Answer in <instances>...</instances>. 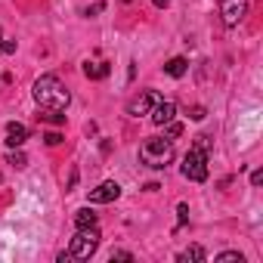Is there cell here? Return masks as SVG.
<instances>
[{"label":"cell","instance_id":"27","mask_svg":"<svg viewBox=\"0 0 263 263\" xmlns=\"http://www.w3.org/2000/svg\"><path fill=\"white\" fill-rule=\"evenodd\" d=\"M121 4H130V0H121Z\"/></svg>","mask_w":263,"mask_h":263},{"label":"cell","instance_id":"8","mask_svg":"<svg viewBox=\"0 0 263 263\" xmlns=\"http://www.w3.org/2000/svg\"><path fill=\"white\" fill-rule=\"evenodd\" d=\"M174 115H177V105H174L171 99H158V102L149 108V118H152V124H155V127L171 124V121H174Z\"/></svg>","mask_w":263,"mask_h":263},{"label":"cell","instance_id":"17","mask_svg":"<svg viewBox=\"0 0 263 263\" xmlns=\"http://www.w3.org/2000/svg\"><path fill=\"white\" fill-rule=\"evenodd\" d=\"M44 143H47V146H59V143H62V134L50 130V134H44Z\"/></svg>","mask_w":263,"mask_h":263},{"label":"cell","instance_id":"24","mask_svg":"<svg viewBox=\"0 0 263 263\" xmlns=\"http://www.w3.org/2000/svg\"><path fill=\"white\" fill-rule=\"evenodd\" d=\"M90 13H93V16H96V13H102V4H93V7H87V10H84V16H90Z\"/></svg>","mask_w":263,"mask_h":263},{"label":"cell","instance_id":"16","mask_svg":"<svg viewBox=\"0 0 263 263\" xmlns=\"http://www.w3.org/2000/svg\"><path fill=\"white\" fill-rule=\"evenodd\" d=\"M164 127H167V134H164L167 140H177V137L183 134V124H177V121H171V124H164Z\"/></svg>","mask_w":263,"mask_h":263},{"label":"cell","instance_id":"4","mask_svg":"<svg viewBox=\"0 0 263 263\" xmlns=\"http://www.w3.org/2000/svg\"><path fill=\"white\" fill-rule=\"evenodd\" d=\"M183 177L186 180H192V183H204L208 180V152L204 149H198V146H192L186 155H183Z\"/></svg>","mask_w":263,"mask_h":263},{"label":"cell","instance_id":"11","mask_svg":"<svg viewBox=\"0 0 263 263\" xmlns=\"http://www.w3.org/2000/svg\"><path fill=\"white\" fill-rule=\"evenodd\" d=\"M164 71H167L171 78H183V74L189 71V62H186L183 56H174V59H171V62L164 65Z\"/></svg>","mask_w":263,"mask_h":263},{"label":"cell","instance_id":"7","mask_svg":"<svg viewBox=\"0 0 263 263\" xmlns=\"http://www.w3.org/2000/svg\"><path fill=\"white\" fill-rule=\"evenodd\" d=\"M158 99H161V96H158L155 90H143L140 96H134V99L127 102V115H134V118H140V115H149V108H152Z\"/></svg>","mask_w":263,"mask_h":263},{"label":"cell","instance_id":"10","mask_svg":"<svg viewBox=\"0 0 263 263\" xmlns=\"http://www.w3.org/2000/svg\"><path fill=\"white\" fill-rule=\"evenodd\" d=\"M108 62H84V74L90 78V81H102V78H108Z\"/></svg>","mask_w":263,"mask_h":263},{"label":"cell","instance_id":"5","mask_svg":"<svg viewBox=\"0 0 263 263\" xmlns=\"http://www.w3.org/2000/svg\"><path fill=\"white\" fill-rule=\"evenodd\" d=\"M248 16V0H220V19L226 28H235Z\"/></svg>","mask_w":263,"mask_h":263},{"label":"cell","instance_id":"13","mask_svg":"<svg viewBox=\"0 0 263 263\" xmlns=\"http://www.w3.org/2000/svg\"><path fill=\"white\" fill-rule=\"evenodd\" d=\"M7 164H13L16 171H22V167L28 164V158H25V152H22V149H13V152L7 155Z\"/></svg>","mask_w":263,"mask_h":263},{"label":"cell","instance_id":"14","mask_svg":"<svg viewBox=\"0 0 263 263\" xmlns=\"http://www.w3.org/2000/svg\"><path fill=\"white\" fill-rule=\"evenodd\" d=\"M180 260H183V263H186V260H195V263H201V260H204V248H201V245H192L189 251H183V254H180Z\"/></svg>","mask_w":263,"mask_h":263},{"label":"cell","instance_id":"26","mask_svg":"<svg viewBox=\"0 0 263 263\" xmlns=\"http://www.w3.org/2000/svg\"><path fill=\"white\" fill-rule=\"evenodd\" d=\"M152 4H155V7H158V10H164V7H167V4H171V0H152Z\"/></svg>","mask_w":263,"mask_h":263},{"label":"cell","instance_id":"21","mask_svg":"<svg viewBox=\"0 0 263 263\" xmlns=\"http://www.w3.org/2000/svg\"><path fill=\"white\" fill-rule=\"evenodd\" d=\"M195 146L208 152V149H211V137H204V134H201V137H195Z\"/></svg>","mask_w":263,"mask_h":263},{"label":"cell","instance_id":"6","mask_svg":"<svg viewBox=\"0 0 263 263\" xmlns=\"http://www.w3.org/2000/svg\"><path fill=\"white\" fill-rule=\"evenodd\" d=\"M121 198V186L115 183V180H105V183H99L93 192H90V204H111V201H118Z\"/></svg>","mask_w":263,"mask_h":263},{"label":"cell","instance_id":"2","mask_svg":"<svg viewBox=\"0 0 263 263\" xmlns=\"http://www.w3.org/2000/svg\"><path fill=\"white\" fill-rule=\"evenodd\" d=\"M140 161L152 171H164L174 161V140L167 137H152L140 146Z\"/></svg>","mask_w":263,"mask_h":263},{"label":"cell","instance_id":"20","mask_svg":"<svg viewBox=\"0 0 263 263\" xmlns=\"http://www.w3.org/2000/svg\"><path fill=\"white\" fill-rule=\"evenodd\" d=\"M177 214H180V226H183V223L189 220V204H183V201H180V204H177Z\"/></svg>","mask_w":263,"mask_h":263},{"label":"cell","instance_id":"3","mask_svg":"<svg viewBox=\"0 0 263 263\" xmlns=\"http://www.w3.org/2000/svg\"><path fill=\"white\" fill-rule=\"evenodd\" d=\"M99 229L96 226H84V229H78L74 232V238H71V248H68V257H74V260H90L93 254H96V248H99Z\"/></svg>","mask_w":263,"mask_h":263},{"label":"cell","instance_id":"1","mask_svg":"<svg viewBox=\"0 0 263 263\" xmlns=\"http://www.w3.org/2000/svg\"><path fill=\"white\" fill-rule=\"evenodd\" d=\"M34 102L44 108V111H65L68 102H71V93L65 90V84L56 78V74H44L34 81Z\"/></svg>","mask_w":263,"mask_h":263},{"label":"cell","instance_id":"22","mask_svg":"<svg viewBox=\"0 0 263 263\" xmlns=\"http://www.w3.org/2000/svg\"><path fill=\"white\" fill-rule=\"evenodd\" d=\"M111 260H134L130 251H111Z\"/></svg>","mask_w":263,"mask_h":263},{"label":"cell","instance_id":"12","mask_svg":"<svg viewBox=\"0 0 263 263\" xmlns=\"http://www.w3.org/2000/svg\"><path fill=\"white\" fill-rule=\"evenodd\" d=\"M74 226H78V229H84V226H96V214H93L90 208H81V211L74 214Z\"/></svg>","mask_w":263,"mask_h":263},{"label":"cell","instance_id":"15","mask_svg":"<svg viewBox=\"0 0 263 263\" xmlns=\"http://www.w3.org/2000/svg\"><path fill=\"white\" fill-rule=\"evenodd\" d=\"M214 260H217V263H245V257H241L238 251H223V254H217Z\"/></svg>","mask_w":263,"mask_h":263},{"label":"cell","instance_id":"23","mask_svg":"<svg viewBox=\"0 0 263 263\" xmlns=\"http://www.w3.org/2000/svg\"><path fill=\"white\" fill-rule=\"evenodd\" d=\"M260 183H263V171H254L251 174V186H260Z\"/></svg>","mask_w":263,"mask_h":263},{"label":"cell","instance_id":"18","mask_svg":"<svg viewBox=\"0 0 263 263\" xmlns=\"http://www.w3.org/2000/svg\"><path fill=\"white\" fill-rule=\"evenodd\" d=\"M0 53H4V56L16 53V41H4V37H0Z\"/></svg>","mask_w":263,"mask_h":263},{"label":"cell","instance_id":"19","mask_svg":"<svg viewBox=\"0 0 263 263\" xmlns=\"http://www.w3.org/2000/svg\"><path fill=\"white\" fill-rule=\"evenodd\" d=\"M189 118H192V121H204V118H208V108H204V105H195Z\"/></svg>","mask_w":263,"mask_h":263},{"label":"cell","instance_id":"25","mask_svg":"<svg viewBox=\"0 0 263 263\" xmlns=\"http://www.w3.org/2000/svg\"><path fill=\"white\" fill-rule=\"evenodd\" d=\"M78 186V171H71V177H68V189H74Z\"/></svg>","mask_w":263,"mask_h":263},{"label":"cell","instance_id":"9","mask_svg":"<svg viewBox=\"0 0 263 263\" xmlns=\"http://www.w3.org/2000/svg\"><path fill=\"white\" fill-rule=\"evenodd\" d=\"M25 140H28V127L19 124V121H10V124H7V146H10V149H22Z\"/></svg>","mask_w":263,"mask_h":263}]
</instances>
